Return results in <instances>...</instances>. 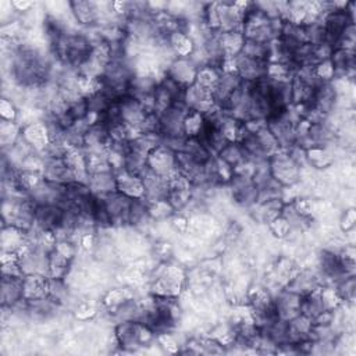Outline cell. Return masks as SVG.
<instances>
[{
    "label": "cell",
    "instance_id": "2",
    "mask_svg": "<svg viewBox=\"0 0 356 356\" xmlns=\"http://www.w3.org/2000/svg\"><path fill=\"white\" fill-rule=\"evenodd\" d=\"M146 163L147 167L161 178L170 179L171 177L178 174L175 152L164 146L163 143H159L156 147L150 150Z\"/></svg>",
    "mask_w": 356,
    "mask_h": 356
},
{
    "label": "cell",
    "instance_id": "1",
    "mask_svg": "<svg viewBox=\"0 0 356 356\" xmlns=\"http://www.w3.org/2000/svg\"><path fill=\"white\" fill-rule=\"evenodd\" d=\"M270 171L273 178L284 188L300 182V165L289 156L286 150H278L270 159Z\"/></svg>",
    "mask_w": 356,
    "mask_h": 356
},
{
    "label": "cell",
    "instance_id": "5",
    "mask_svg": "<svg viewBox=\"0 0 356 356\" xmlns=\"http://www.w3.org/2000/svg\"><path fill=\"white\" fill-rule=\"evenodd\" d=\"M24 277L3 275L1 278V306L11 307L24 299Z\"/></svg>",
    "mask_w": 356,
    "mask_h": 356
},
{
    "label": "cell",
    "instance_id": "4",
    "mask_svg": "<svg viewBox=\"0 0 356 356\" xmlns=\"http://www.w3.org/2000/svg\"><path fill=\"white\" fill-rule=\"evenodd\" d=\"M117 192L131 197V199H143V182L139 175L127 171L125 168L114 171Z\"/></svg>",
    "mask_w": 356,
    "mask_h": 356
},
{
    "label": "cell",
    "instance_id": "3",
    "mask_svg": "<svg viewBox=\"0 0 356 356\" xmlns=\"http://www.w3.org/2000/svg\"><path fill=\"white\" fill-rule=\"evenodd\" d=\"M70 13L74 18V21L79 26L85 28H96L99 25V21L102 18V10L100 3L95 1H70L68 3Z\"/></svg>",
    "mask_w": 356,
    "mask_h": 356
}]
</instances>
